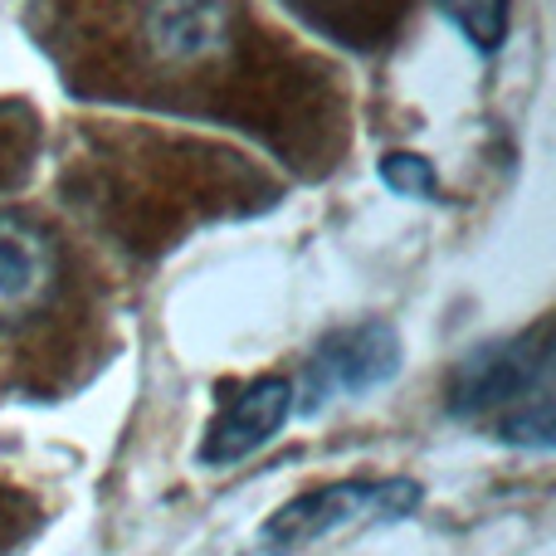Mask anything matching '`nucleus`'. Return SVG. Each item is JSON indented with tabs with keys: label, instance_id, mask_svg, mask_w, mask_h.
I'll use <instances>...</instances> for the list:
<instances>
[{
	"label": "nucleus",
	"instance_id": "nucleus-8",
	"mask_svg": "<svg viewBox=\"0 0 556 556\" xmlns=\"http://www.w3.org/2000/svg\"><path fill=\"white\" fill-rule=\"evenodd\" d=\"M381 181H386V191L405 195V201H434V195H440V176H434V166L415 152H386L381 156Z\"/></svg>",
	"mask_w": 556,
	"mask_h": 556
},
{
	"label": "nucleus",
	"instance_id": "nucleus-4",
	"mask_svg": "<svg viewBox=\"0 0 556 556\" xmlns=\"http://www.w3.org/2000/svg\"><path fill=\"white\" fill-rule=\"evenodd\" d=\"M59 293V250L45 225L0 211V332L25 327Z\"/></svg>",
	"mask_w": 556,
	"mask_h": 556
},
{
	"label": "nucleus",
	"instance_id": "nucleus-6",
	"mask_svg": "<svg viewBox=\"0 0 556 556\" xmlns=\"http://www.w3.org/2000/svg\"><path fill=\"white\" fill-rule=\"evenodd\" d=\"M235 15L225 0H142V39L166 64H205L230 49Z\"/></svg>",
	"mask_w": 556,
	"mask_h": 556
},
{
	"label": "nucleus",
	"instance_id": "nucleus-2",
	"mask_svg": "<svg viewBox=\"0 0 556 556\" xmlns=\"http://www.w3.org/2000/svg\"><path fill=\"white\" fill-rule=\"evenodd\" d=\"M425 489L415 479H342L307 489L288 498L260 528V542L269 556L303 552L313 542H327L337 532L352 528H376V522H401L420 508Z\"/></svg>",
	"mask_w": 556,
	"mask_h": 556
},
{
	"label": "nucleus",
	"instance_id": "nucleus-7",
	"mask_svg": "<svg viewBox=\"0 0 556 556\" xmlns=\"http://www.w3.org/2000/svg\"><path fill=\"white\" fill-rule=\"evenodd\" d=\"M434 5L479 54H498L503 39H508L513 0H434Z\"/></svg>",
	"mask_w": 556,
	"mask_h": 556
},
{
	"label": "nucleus",
	"instance_id": "nucleus-9",
	"mask_svg": "<svg viewBox=\"0 0 556 556\" xmlns=\"http://www.w3.org/2000/svg\"><path fill=\"white\" fill-rule=\"evenodd\" d=\"M288 5L303 20H313L317 29H327V35H337L346 15H362V39H371L366 35V20L371 15H395V10H405V5H395V0H288Z\"/></svg>",
	"mask_w": 556,
	"mask_h": 556
},
{
	"label": "nucleus",
	"instance_id": "nucleus-1",
	"mask_svg": "<svg viewBox=\"0 0 556 556\" xmlns=\"http://www.w3.org/2000/svg\"><path fill=\"white\" fill-rule=\"evenodd\" d=\"M450 415L498 444L547 454L556 440L547 317L513 337L473 346L450 376Z\"/></svg>",
	"mask_w": 556,
	"mask_h": 556
},
{
	"label": "nucleus",
	"instance_id": "nucleus-5",
	"mask_svg": "<svg viewBox=\"0 0 556 556\" xmlns=\"http://www.w3.org/2000/svg\"><path fill=\"white\" fill-rule=\"evenodd\" d=\"M288 415H293V386L283 376H260V381L240 386V391H230L220 401L215 420L205 425V440L195 459L205 469H225V464L250 459V454H260L283 430Z\"/></svg>",
	"mask_w": 556,
	"mask_h": 556
},
{
	"label": "nucleus",
	"instance_id": "nucleus-3",
	"mask_svg": "<svg viewBox=\"0 0 556 556\" xmlns=\"http://www.w3.org/2000/svg\"><path fill=\"white\" fill-rule=\"evenodd\" d=\"M401 362H405V346L391 323L342 327V332L323 337L317 352L307 356L293 405H303L313 415L332 401H346V395H366L376 386H386L391 376H401Z\"/></svg>",
	"mask_w": 556,
	"mask_h": 556
}]
</instances>
